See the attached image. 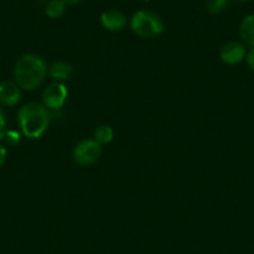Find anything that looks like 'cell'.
<instances>
[{"instance_id":"obj_1","label":"cell","mask_w":254,"mask_h":254,"mask_svg":"<svg viewBox=\"0 0 254 254\" xmlns=\"http://www.w3.org/2000/svg\"><path fill=\"white\" fill-rule=\"evenodd\" d=\"M48 72V65L45 60L35 54L23 55L15 64L14 77L19 87L24 90H35L40 86Z\"/></svg>"},{"instance_id":"obj_2","label":"cell","mask_w":254,"mask_h":254,"mask_svg":"<svg viewBox=\"0 0 254 254\" xmlns=\"http://www.w3.org/2000/svg\"><path fill=\"white\" fill-rule=\"evenodd\" d=\"M51 115L45 105L29 102L18 112V124L25 137L40 138L50 124Z\"/></svg>"},{"instance_id":"obj_3","label":"cell","mask_w":254,"mask_h":254,"mask_svg":"<svg viewBox=\"0 0 254 254\" xmlns=\"http://www.w3.org/2000/svg\"><path fill=\"white\" fill-rule=\"evenodd\" d=\"M131 29L140 38L151 39L162 34L165 24L160 15L153 11L140 10L131 19Z\"/></svg>"},{"instance_id":"obj_4","label":"cell","mask_w":254,"mask_h":254,"mask_svg":"<svg viewBox=\"0 0 254 254\" xmlns=\"http://www.w3.org/2000/svg\"><path fill=\"white\" fill-rule=\"evenodd\" d=\"M101 156V145L96 140L85 138L75 146L72 151L74 161L80 166L94 165Z\"/></svg>"},{"instance_id":"obj_5","label":"cell","mask_w":254,"mask_h":254,"mask_svg":"<svg viewBox=\"0 0 254 254\" xmlns=\"http://www.w3.org/2000/svg\"><path fill=\"white\" fill-rule=\"evenodd\" d=\"M69 90L63 82H53L43 92V101L48 109L59 110L66 102Z\"/></svg>"},{"instance_id":"obj_6","label":"cell","mask_w":254,"mask_h":254,"mask_svg":"<svg viewBox=\"0 0 254 254\" xmlns=\"http://www.w3.org/2000/svg\"><path fill=\"white\" fill-rule=\"evenodd\" d=\"M247 50L244 48L243 44L238 43V41H229L223 48L221 49V56L222 61L228 65H236V64L242 63L246 59Z\"/></svg>"},{"instance_id":"obj_7","label":"cell","mask_w":254,"mask_h":254,"mask_svg":"<svg viewBox=\"0 0 254 254\" xmlns=\"http://www.w3.org/2000/svg\"><path fill=\"white\" fill-rule=\"evenodd\" d=\"M101 25L109 31H119L126 26L127 18L122 11L117 9H109L101 14Z\"/></svg>"},{"instance_id":"obj_8","label":"cell","mask_w":254,"mask_h":254,"mask_svg":"<svg viewBox=\"0 0 254 254\" xmlns=\"http://www.w3.org/2000/svg\"><path fill=\"white\" fill-rule=\"evenodd\" d=\"M21 99L20 87L16 82H0V102L5 106H15Z\"/></svg>"},{"instance_id":"obj_9","label":"cell","mask_w":254,"mask_h":254,"mask_svg":"<svg viewBox=\"0 0 254 254\" xmlns=\"http://www.w3.org/2000/svg\"><path fill=\"white\" fill-rule=\"evenodd\" d=\"M48 71L51 79L60 82L65 81V80H69L71 77L72 72H74V69H72V66L69 63H65V61H55V63H53L49 66Z\"/></svg>"},{"instance_id":"obj_10","label":"cell","mask_w":254,"mask_h":254,"mask_svg":"<svg viewBox=\"0 0 254 254\" xmlns=\"http://www.w3.org/2000/svg\"><path fill=\"white\" fill-rule=\"evenodd\" d=\"M239 35L244 43L254 48V14H249L242 20Z\"/></svg>"},{"instance_id":"obj_11","label":"cell","mask_w":254,"mask_h":254,"mask_svg":"<svg viewBox=\"0 0 254 254\" xmlns=\"http://www.w3.org/2000/svg\"><path fill=\"white\" fill-rule=\"evenodd\" d=\"M67 4L64 0H50L46 5L45 13L49 18L51 19H58L65 13Z\"/></svg>"},{"instance_id":"obj_12","label":"cell","mask_w":254,"mask_h":254,"mask_svg":"<svg viewBox=\"0 0 254 254\" xmlns=\"http://www.w3.org/2000/svg\"><path fill=\"white\" fill-rule=\"evenodd\" d=\"M94 137L100 145H105V143H110L114 140V128L109 125H101L95 130Z\"/></svg>"},{"instance_id":"obj_13","label":"cell","mask_w":254,"mask_h":254,"mask_svg":"<svg viewBox=\"0 0 254 254\" xmlns=\"http://www.w3.org/2000/svg\"><path fill=\"white\" fill-rule=\"evenodd\" d=\"M229 0H207V10L211 14H219L228 6Z\"/></svg>"},{"instance_id":"obj_14","label":"cell","mask_w":254,"mask_h":254,"mask_svg":"<svg viewBox=\"0 0 254 254\" xmlns=\"http://www.w3.org/2000/svg\"><path fill=\"white\" fill-rule=\"evenodd\" d=\"M4 140L8 143L9 146H16L19 142H20L21 137L20 133L16 132V131H6L5 136H4Z\"/></svg>"},{"instance_id":"obj_15","label":"cell","mask_w":254,"mask_h":254,"mask_svg":"<svg viewBox=\"0 0 254 254\" xmlns=\"http://www.w3.org/2000/svg\"><path fill=\"white\" fill-rule=\"evenodd\" d=\"M246 59H247V64H248V67L252 70V71H254V48H252L251 50L247 53Z\"/></svg>"},{"instance_id":"obj_16","label":"cell","mask_w":254,"mask_h":254,"mask_svg":"<svg viewBox=\"0 0 254 254\" xmlns=\"http://www.w3.org/2000/svg\"><path fill=\"white\" fill-rule=\"evenodd\" d=\"M5 117H4L3 111L0 109V140H3L5 136Z\"/></svg>"},{"instance_id":"obj_17","label":"cell","mask_w":254,"mask_h":254,"mask_svg":"<svg viewBox=\"0 0 254 254\" xmlns=\"http://www.w3.org/2000/svg\"><path fill=\"white\" fill-rule=\"evenodd\" d=\"M6 157H8V151H6V148L4 146L0 145V167L5 163Z\"/></svg>"},{"instance_id":"obj_18","label":"cell","mask_w":254,"mask_h":254,"mask_svg":"<svg viewBox=\"0 0 254 254\" xmlns=\"http://www.w3.org/2000/svg\"><path fill=\"white\" fill-rule=\"evenodd\" d=\"M64 1H65V3H66L67 5H75V4L80 3L81 0H64Z\"/></svg>"},{"instance_id":"obj_19","label":"cell","mask_w":254,"mask_h":254,"mask_svg":"<svg viewBox=\"0 0 254 254\" xmlns=\"http://www.w3.org/2000/svg\"><path fill=\"white\" fill-rule=\"evenodd\" d=\"M238 1H242V3H246V1H248V0H238Z\"/></svg>"}]
</instances>
